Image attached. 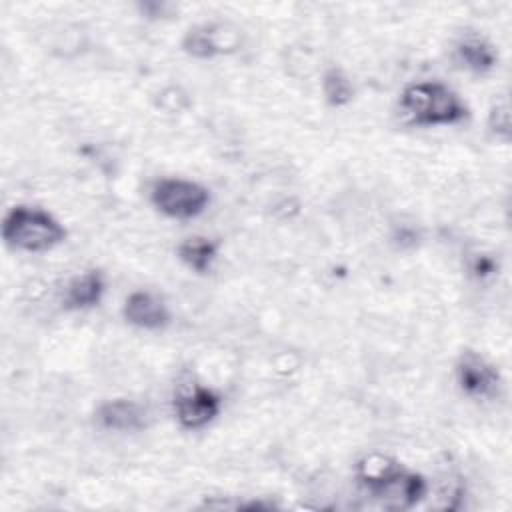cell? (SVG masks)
<instances>
[{"instance_id": "1", "label": "cell", "mask_w": 512, "mask_h": 512, "mask_svg": "<svg viewBox=\"0 0 512 512\" xmlns=\"http://www.w3.org/2000/svg\"><path fill=\"white\" fill-rule=\"evenodd\" d=\"M358 478L374 494V498L382 500L390 508H408L426 492L422 476L406 472L396 462L382 456L362 460Z\"/></svg>"}, {"instance_id": "2", "label": "cell", "mask_w": 512, "mask_h": 512, "mask_svg": "<svg viewBox=\"0 0 512 512\" xmlns=\"http://www.w3.org/2000/svg\"><path fill=\"white\" fill-rule=\"evenodd\" d=\"M404 112L422 126L456 124L466 116V106L448 86L440 82H414L402 96Z\"/></svg>"}, {"instance_id": "3", "label": "cell", "mask_w": 512, "mask_h": 512, "mask_svg": "<svg viewBox=\"0 0 512 512\" xmlns=\"http://www.w3.org/2000/svg\"><path fill=\"white\" fill-rule=\"evenodd\" d=\"M6 244L26 252H44L66 238L64 226L42 208L14 206L2 222Z\"/></svg>"}, {"instance_id": "4", "label": "cell", "mask_w": 512, "mask_h": 512, "mask_svg": "<svg viewBox=\"0 0 512 512\" xmlns=\"http://www.w3.org/2000/svg\"><path fill=\"white\" fill-rule=\"evenodd\" d=\"M210 202L208 190L192 180L162 178L152 188V204L170 218H194Z\"/></svg>"}, {"instance_id": "5", "label": "cell", "mask_w": 512, "mask_h": 512, "mask_svg": "<svg viewBox=\"0 0 512 512\" xmlns=\"http://www.w3.org/2000/svg\"><path fill=\"white\" fill-rule=\"evenodd\" d=\"M220 406H222V400L214 390L204 386H194L176 396L174 414L184 428L196 430L212 422L218 416Z\"/></svg>"}, {"instance_id": "6", "label": "cell", "mask_w": 512, "mask_h": 512, "mask_svg": "<svg viewBox=\"0 0 512 512\" xmlns=\"http://www.w3.org/2000/svg\"><path fill=\"white\" fill-rule=\"evenodd\" d=\"M460 388L476 398H490L500 386V376L492 364L474 352H464L456 364Z\"/></svg>"}, {"instance_id": "7", "label": "cell", "mask_w": 512, "mask_h": 512, "mask_svg": "<svg viewBox=\"0 0 512 512\" xmlns=\"http://www.w3.org/2000/svg\"><path fill=\"white\" fill-rule=\"evenodd\" d=\"M122 314L126 322L144 330H160L170 322V310L164 300L144 290H136L126 298Z\"/></svg>"}, {"instance_id": "8", "label": "cell", "mask_w": 512, "mask_h": 512, "mask_svg": "<svg viewBox=\"0 0 512 512\" xmlns=\"http://www.w3.org/2000/svg\"><path fill=\"white\" fill-rule=\"evenodd\" d=\"M182 46L188 54L196 58H212L216 54L236 48V32H226V28L220 24L196 26L188 30Z\"/></svg>"}, {"instance_id": "9", "label": "cell", "mask_w": 512, "mask_h": 512, "mask_svg": "<svg viewBox=\"0 0 512 512\" xmlns=\"http://www.w3.org/2000/svg\"><path fill=\"white\" fill-rule=\"evenodd\" d=\"M144 408L132 400H110L98 410V420L108 430H138L144 426Z\"/></svg>"}, {"instance_id": "10", "label": "cell", "mask_w": 512, "mask_h": 512, "mask_svg": "<svg viewBox=\"0 0 512 512\" xmlns=\"http://www.w3.org/2000/svg\"><path fill=\"white\" fill-rule=\"evenodd\" d=\"M104 278L100 272L90 270L76 276L64 292V306L70 310H86L96 306L104 294Z\"/></svg>"}, {"instance_id": "11", "label": "cell", "mask_w": 512, "mask_h": 512, "mask_svg": "<svg viewBox=\"0 0 512 512\" xmlns=\"http://www.w3.org/2000/svg\"><path fill=\"white\" fill-rule=\"evenodd\" d=\"M218 254V246L204 236H192L186 238L180 246H178V258L194 272H206L214 258Z\"/></svg>"}, {"instance_id": "12", "label": "cell", "mask_w": 512, "mask_h": 512, "mask_svg": "<svg viewBox=\"0 0 512 512\" xmlns=\"http://www.w3.org/2000/svg\"><path fill=\"white\" fill-rule=\"evenodd\" d=\"M458 58L474 72H486L496 64V52L484 40H464L458 46Z\"/></svg>"}, {"instance_id": "13", "label": "cell", "mask_w": 512, "mask_h": 512, "mask_svg": "<svg viewBox=\"0 0 512 512\" xmlns=\"http://www.w3.org/2000/svg\"><path fill=\"white\" fill-rule=\"evenodd\" d=\"M322 92L332 106H344L352 100V84L340 70H328L324 74Z\"/></svg>"}, {"instance_id": "14", "label": "cell", "mask_w": 512, "mask_h": 512, "mask_svg": "<svg viewBox=\"0 0 512 512\" xmlns=\"http://www.w3.org/2000/svg\"><path fill=\"white\" fill-rule=\"evenodd\" d=\"M490 130L496 134V136H504L508 138V132H510V114H508V108L502 104V106H494L492 112H490Z\"/></svg>"}]
</instances>
